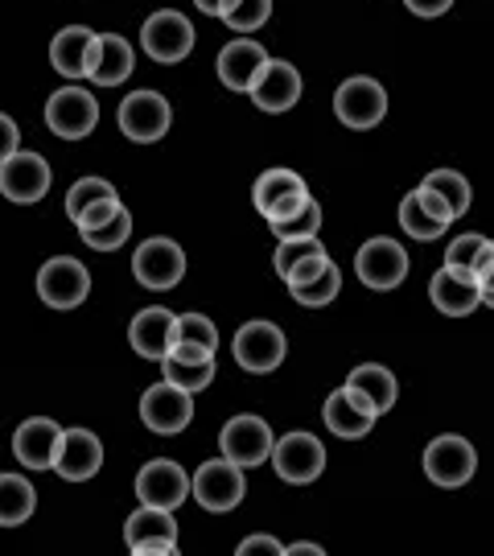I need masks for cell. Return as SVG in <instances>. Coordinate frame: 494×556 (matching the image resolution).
I'll return each instance as SVG.
<instances>
[{
  "instance_id": "f35d334b",
  "label": "cell",
  "mask_w": 494,
  "mask_h": 556,
  "mask_svg": "<svg viewBox=\"0 0 494 556\" xmlns=\"http://www.w3.org/2000/svg\"><path fill=\"white\" fill-rule=\"evenodd\" d=\"M178 338L181 342H198V346H206V351H218V330L206 314H178ZM178 338H174V342H178Z\"/></svg>"
},
{
  "instance_id": "7402d4cb",
  "label": "cell",
  "mask_w": 494,
  "mask_h": 556,
  "mask_svg": "<svg viewBox=\"0 0 494 556\" xmlns=\"http://www.w3.org/2000/svg\"><path fill=\"white\" fill-rule=\"evenodd\" d=\"M103 466V445L91 429H62L59 454H54V470H59L66 482H87V478L99 475Z\"/></svg>"
},
{
  "instance_id": "4dcf8cb0",
  "label": "cell",
  "mask_w": 494,
  "mask_h": 556,
  "mask_svg": "<svg viewBox=\"0 0 494 556\" xmlns=\"http://www.w3.org/2000/svg\"><path fill=\"white\" fill-rule=\"evenodd\" d=\"M445 227H449V223L436 219L433 211L420 202V190H413L408 199L400 202V231H408L413 239H425V243H429V239H436Z\"/></svg>"
},
{
  "instance_id": "ba28073f",
  "label": "cell",
  "mask_w": 494,
  "mask_h": 556,
  "mask_svg": "<svg viewBox=\"0 0 494 556\" xmlns=\"http://www.w3.org/2000/svg\"><path fill=\"white\" fill-rule=\"evenodd\" d=\"M355 273L367 289L388 293V289L404 285V277H408V252L388 236L367 239V243L355 252Z\"/></svg>"
},
{
  "instance_id": "1f68e13d",
  "label": "cell",
  "mask_w": 494,
  "mask_h": 556,
  "mask_svg": "<svg viewBox=\"0 0 494 556\" xmlns=\"http://www.w3.org/2000/svg\"><path fill=\"white\" fill-rule=\"evenodd\" d=\"M79 236H83V243L96 248V252H116V248H124L128 236H132V211L119 202V211L112 215V219L91 227V231H79Z\"/></svg>"
},
{
  "instance_id": "bcb514c9",
  "label": "cell",
  "mask_w": 494,
  "mask_h": 556,
  "mask_svg": "<svg viewBox=\"0 0 494 556\" xmlns=\"http://www.w3.org/2000/svg\"><path fill=\"white\" fill-rule=\"evenodd\" d=\"M194 4L202 9V13H206V17H223V13H227L236 0H194Z\"/></svg>"
},
{
  "instance_id": "74e56055",
  "label": "cell",
  "mask_w": 494,
  "mask_h": 556,
  "mask_svg": "<svg viewBox=\"0 0 494 556\" xmlns=\"http://www.w3.org/2000/svg\"><path fill=\"white\" fill-rule=\"evenodd\" d=\"M268 227L277 231V239L317 236V231H321V206H317L314 199H305V206H301L296 215H289V219H277V223H268Z\"/></svg>"
},
{
  "instance_id": "5b68a950",
  "label": "cell",
  "mask_w": 494,
  "mask_h": 556,
  "mask_svg": "<svg viewBox=\"0 0 494 556\" xmlns=\"http://www.w3.org/2000/svg\"><path fill=\"white\" fill-rule=\"evenodd\" d=\"M119 132L128 140H137V144H153L169 132V124H174V108L169 100L161 96V91H132L128 100L119 103Z\"/></svg>"
},
{
  "instance_id": "44dd1931",
  "label": "cell",
  "mask_w": 494,
  "mask_h": 556,
  "mask_svg": "<svg viewBox=\"0 0 494 556\" xmlns=\"http://www.w3.org/2000/svg\"><path fill=\"white\" fill-rule=\"evenodd\" d=\"M268 54H264V46L252 38H236L227 41L223 50H218V79L223 87H231V91H252L256 79L264 75V66H268Z\"/></svg>"
},
{
  "instance_id": "e575fe53",
  "label": "cell",
  "mask_w": 494,
  "mask_h": 556,
  "mask_svg": "<svg viewBox=\"0 0 494 556\" xmlns=\"http://www.w3.org/2000/svg\"><path fill=\"white\" fill-rule=\"evenodd\" d=\"M268 17H273V0H236L218 21L227 29H236V34H256V29L268 25Z\"/></svg>"
},
{
  "instance_id": "7a4b0ae2",
  "label": "cell",
  "mask_w": 494,
  "mask_h": 556,
  "mask_svg": "<svg viewBox=\"0 0 494 556\" xmlns=\"http://www.w3.org/2000/svg\"><path fill=\"white\" fill-rule=\"evenodd\" d=\"M140 46H144L149 59L165 62V66L190 59V50H194V25L178 9H161V13H153V17L144 21Z\"/></svg>"
},
{
  "instance_id": "2e32d148",
  "label": "cell",
  "mask_w": 494,
  "mask_h": 556,
  "mask_svg": "<svg viewBox=\"0 0 494 556\" xmlns=\"http://www.w3.org/2000/svg\"><path fill=\"white\" fill-rule=\"evenodd\" d=\"M305 199H309V190H305L301 174H293V169H264L256 186H252V202H256V211L268 223L296 215L305 206Z\"/></svg>"
},
{
  "instance_id": "83f0119b",
  "label": "cell",
  "mask_w": 494,
  "mask_h": 556,
  "mask_svg": "<svg viewBox=\"0 0 494 556\" xmlns=\"http://www.w3.org/2000/svg\"><path fill=\"white\" fill-rule=\"evenodd\" d=\"M38 511V491L21 475H0V528H21Z\"/></svg>"
},
{
  "instance_id": "b9f144b4",
  "label": "cell",
  "mask_w": 494,
  "mask_h": 556,
  "mask_svg": "<svg viewBox=\"0 0 494 556\" xmlns=\"http://www.w3.org/2000/svg\"><path fill=\"white\" fill-rule=\"evenodd\" d=\"M252 553L280 556V553H284V544H280V540H273V536H248L243 544H239V556H252Z\"/></svg>"
},
{
  "instance_id": "5bb4252c",
  "label": "cell",
  "mask_w": 494,
  "mask_h": 556,
  "mask_svg": "<svg viewBox=\"0 0 494 556\" xmlns=\"http://www.w3.org/2000/svg\"><path fill=\"white\" fill-rule=\"evenodd\" d=\"M137 498L149 507H165V511H178L181 503L190 498V475L181 470L174 457H153L144 462L137 475Z\"/></svg>"
},
{
  "instance_id": "7dc6e473",
  "label": "cell",
  "mask_w": 494,
  "mask_h": 556,
  "mask_svg": "<svg viewBox=\"0 0 494 556\" xmlns=\"http://www.w3.org/2000/svg\"><path fill=\"white\" fill-rule=\"evenodd\" d=\"M284 553L289 556H321L326 548H321V544H305V540H296V544H284Z\"/></svg>"
},
{
  "instance_id": "4fadbf2b",
  "label": "cell",
  "mask_w": 494,
  "mask_h": 556,
  "mask_svg": "<svg viewBox=\"0 0 494 556\" xmlns=\"http://www.w3.org/2000/svg\"><path fill=\"white\" fill-rule=\"evenodd\" d=\"M46 124L62 140H83L99 124V100L83 87H62L46 103Z\"/></svg>"
},
{
  "instance_id": "30bf717a",
  "label": "cell",
  "mask_w": 494,
  "mask_h": 556,
  "mask_svg": "<svg viewBox=\"0 0 494 556\" xmlns=\"http://www.w3.org/2000/svg\"><path fill=\"white\" fill-rule=\"evenodd\" d=\"M474 470L478 454L466 438L445 433V438L429 441V450H425V475H429V482L445 486V491H457V486H466L474 478Z\"/></svg>"
},
{
  "instance_id": "d6986e66",
  "label": "cell",
  "mask_w": 494,
  "mask_h": 556,
  "mask_svg": "<svg viewBox=\"0 0 494 556\" xmlns=\"http://www.w3.org/2000/svg\"><path fill=\"white\" fill-rule=\"evenodd\" d=\"M174 338H178V314H169L165 305H149V309H140L132 326H128V342H132V351L140 358H161L174 351Z\"/></svg>"
},
{
  "instance_id": "3957f363",
  "label": "cell",
  "mask_w": 494,
  "mask_h": 556,
  "mask_svg": "<svg viewBox=\"0 0 494 556\" xmlns=\"http://www.w3.org/2000/svg\"><path fill=\"white\" fill-rule=\"evenodd\" d=\"M91 293V273L75 256H54L38 268V298L50 309H79Z\"/></svg>"
},
{
  "instance_id": "ee69618b",
  "label": "cell",
  "mask_w": 494,
  "mask_h": 556,
  "mask_svg": "<svg viewBox=\"0 0 494 556\" xmlns=\"http://www.w3.org/2000/svg\"><path fill=\"white\" fill-rule=\"evenodd\" d=\"M416 190H420V202H425V206H429V211H433L436 219L454 223V211H449V206H445V199H441V194H433V190H429V186H416Z\"/></svg>"
},
{
  "instance_id": "d4e9b609",
  "label": "cell",
  "mask_w": 494,
  "mask_h": 556,
  "mask_svg": "<svg viewBox=\"0 0 494 556\" xmlns=\"http://www.w3.org/2000/svg\"><path fill=\"white\" fill-rule=\"evenodd\" d=\"M429 298H433V305L445 314V318H470L478 305H482L478 280L457 277V273H449L445 264H441V268L433 273V280H429Z\"/></svg>"
},
{
  "instance_id": "f546056e",
  "label": "cell",
  "mask_w": 494,
  "mask_h": 556,
  "mask_svg": "<svg viewBox=\"0 0 494 556\" xmlns=\"http://www.w3.org/2000/svg\"><path fill=\"white\" fill-rule=\"evenodd\" d=\"M161 371H165V379H169V383H178L181 392L198 396V392H202V388H211V379H215V358H202V363H194V358L165 355V358H161Z\"/></svg>"
},
{
  "instance_id": "f6af8a7d",
  "label": "cell",
  "mask_w": 494,
  "mask_h": 556,
  "mask_svg": "<svg viewBox=\"0 0 494 556\" xmlns=\"http://www.w3.org/2000/svg\"><path fill=\"white\" fill-rule=\"evenodd\" d=\"M478 293H482V305H491L494 309V264L478 277Z\"/></svg>"
},
{
  "instance_id": "7bdbcfd3",
  "label": "cell",
  "mask_w": 494,
  "mask_h": 556,
  "mask_svg": "<svg viewBox=\"0 0 494 556\" xmlns=\"http://www.w3.org/2000/svg\"><path fill=\"white\" fill-rule=\"evenodd\" d=\"M404 4L413 9L416 17H441V13H449L454 0H404Z\"/></svg>"
},
{
  "instance_id": "60d3db41",
  "label": "cell",
  "mask_w": 494,
  "mask_h": 556,
  "mask_svg": "<svg viewBox=\"0 0 494 556\" xmlns=\"http://www.w3.org/2000/svg\"><path fill=\"white\" fill-rule=\"evenodd\" d=\"M17 149H21L17 124H13V116H4V112H0V161H9Z\"/></svg>"
},
{
  "instance_id": "ac0fdd59",
  "label": "cell",
  "mask_w": 494,
  "mask_h": 556,
  "mask_svg": "<svg viewBox=\"0 0 494 556\" xmlns=\"http://www.w3.org/2000/svg\"><path fill=\"white\" fill-rule=\"evenodd\" d=\"M301 91H305V83H301V71H296L293 62L273 59L268 66H264V75H259L256 87H252L248 96H252V103H256L259 112H268V116H280V112L296 108Z\"/></svg>"
},
{
  "instance_id": "9a60e30c",
  "label": "cell",
  "mask_w": 494,
  "mask_h": 556,
  "mask_svg": "<svg viewBox=\"0 0 494 556\" xmlns=\"http://www.w3.org/2000/svg\"><path fill=\"white\" fill-rule=\"evenodd\" d=\"M334 116L346 128H376L379 119L388 116V91H383V83L367 79V75L346 79L334 96Z\"/></svg>"
},
{
  "instance_id": "cb8c5ba5",
  "label": "cell",
  "mask_w": 494,
  "mask_h": 556,
  "mask_svg": "<svg viewBox=\"0 0 494 556\" xmlns=\"http://www.w3.org/2000/svg\"><path fill=\"white\" fill-rule=\"evenodd\" d=\"M132 66H137V54H132L128 38L99 34L96 46H91V62H87V79L96 83V87H119L132 75Z\"/></svg>"
},
{
  "instance_id": "d6a6232c",
  "label": "cell",
  "mask_w": 494,
  "mask_h": 556,
  "mask_svg": "<svg viewBox=\"0 0 494 556\" xmlns=\"http://www.w3.org/2000/svg\"><path fill=\"white\" fill-rule=\"evenodd\" d=\"M103 199H119L116 194V186L112 181H103V178H79L71 190H66V219L71 223H79L91 206H99Z\"/></svg>"
},
{
  "instance_id": "8992f818",
  "label": "cell",
  "mask_w": 494,
  "mask_h": 556,
  "mask_svg": "<svg viewBox=\"0 0 494 556\" xmlns=\"http://www.w3.org/2000/svg\"><path fill=\"white\" fill-rule=\"evenodd\" d=\"M124 544L137 556H178V523H174V511L140 503V511H132L128 523H124Z\"/></svg>"
},
{
  "instance_id": "277c9868",
  "label": "cell",
  "mask_w": 494,
  "mask_h": 556,
  "mask_svg": "<svg viewBox=\"0 0 494 556\" xmlns=\"http://www.w3.org/2000/svg\"><path fill=\"white\" fill-rule=\"evenodd\" d=\"M231 351H236V363L243 367V371L268 376V371H277L280 363H284L289 342H284V334H280V326L256 318V321H243V326H239Z\"/></svg>"
},
{
  "instance_id": "7c38bea8",
  "label": "cell",
  "mask_w": 494,
  "mask_h": 556,
  "mask_svg": "<svg viewBox=\"0 0 494 556\" xmlns=\"http://www.w3.org/2000/svg\"><path fill=\"white\" fill-rule=\"evenodd\" d=\"M50 181H54V174H50L46 157H38V153L17 149L9 161H0V194L9 202H17V206H34V202L46 199Z\"/></svg>"
},
{
  "instance_id": "ab89813d",
  "label": "cell",
  "mask_w": 494,
  "mask_h": 556,
  "mask_svg": "<svg viewBox=\"0 0 494 556\" xmlns=\"http://www.w3.org/2000/svg\"><path fill=\"white\" fill-rule=\"evenodd\" d=\"M116 211H119V199H103L99 206H91V211H87V215H83V219L75 223V227H79V231H91V227H99V223L112 219Z\"/></svg>"
},
{
  "instance_id": "52a82bcc",
  "label": "cell",
  "mask_w": 494,
  "mask_h": 556,
  "mask_svg": "<svg viewBox=\"0 0 494 556\" xmlns=\"http://www.w3.org/2000/svg\"><path fill=\"white\" fill-rule=\"evenodd\" d=\"M140 420L149 425V433L174 438V433H181V429L194 420V396L181 392L178 383L161 379V383H153V388L140 396Z\"/></svg>"
},
{
  "instance_id": "836d02e7",
  "label": "cell",
  "mask_w": 494,
  "mask_h": 556,
  "mask_svg": "<svg viewBox=\"0 0 494 556\" xmlns=\"http://www.w3.org/2000/svg\"><path fill=\"white\" fill-rule=\"evenodd\" d=\"M420 186H429L433 194H441V199H445V206L454 211V219H461V215L470 211V181L461 178L457 169H433V174L420 181Z\"/></svg>"
},
{
  "instance_id": "8d00e7d4",
  "label": "cell",
  "mask_w": 494,
  "mask_h": 556,
  "mask_svg": "<svg viewBox=\"0 0 494 556\" xmlns=\"http://www.w3.org/2000/svg\"><path fill=\"white\" fill-rule=\"evenodd\" d=\"M486 248V236H461L449 243V252H445V268L457 273V277H470L474 280V268H478V252Z\"/></svg>"
},
{
  "instance_id": "484cf974",
  "label": "cell",
  "mask_w": 494,
  "mask_h": 556,
  "mask_svg": "<svg viewBox=\"0 0 494 556\" xmlns=\"http://www.w3.org/2000/svg\"><path fill=\"white\" fill-rule=\"evenodd\" d=\"M96 29L87 25H66L50 41V62L62 79H87V62H91V46H96Z\"/></svg>"
},
{
  "instance_id": "ffe728a7",
  "label": "cell",
  "mask_w": 494,
  "mask_h": 556,
  "mask_svg": "<svg viewBox=\"0 0 494 556\" xmlns=\"http://www.w3.org/2000/svg\"><path fill=\"white\" fill-rule=\"evenodd\" d=\"M62 425L50 417H29L21 420V429L13 433V454L25 470H54V454H59Z\"/></svg>"
},
{
  "instance_id": "603a6c76",
  "label": "cell",
  "mask_w": 494,
  "mask_h": 556,
  "mask_svg": "<svg viewBox=\"0 0 494 556\" xmlns=\"http://www.w3.org/2000/svg\"><path fill=\"white\" fill-rule=\"evenodd\" d=\"M321 420H326V429H330L334 438H346V441L367 438V433L376 429V413H371V404L358 396V392H351V388H338L334 396L326 400Z\"/></svg>"
},
{
  "instance_id": "d590c367",
  "label": "cell",
  "mask_w": 494,
  "mask_h": 556,
  "mask_svg": "<svg viewBox=\"0 0 494 556\" xmlns=\"http://www.w3.org/2000/svg\"><path fill=\"white\" fill-rule=\"evenodd\" d=\"M326 252V243L317 236H293V239H280L277 243V273L280 277H289L301 260L309 256H321Z\"/></svg>"
},
{
  "instance_id": "4316f807",
  "label": "cell",
  "mask_w": 494,
  "mask_h": 556,
  "mask_svg": "<svg viewBox=\"0 0 494 556\" xmlns=\"http://www.w3.org/2000/svg\"><path fill=\"white\" fill-rule=\"evenodd\" d=\"M346 388L367 400L376 417H383L388 408H395V396H400V383H395V376L383 363H363V367H355L351 379H346Z\"/></svg>"
},
{
  "instance_id": "e0dca14e",
  "label": "cell",
  "mask_w": 494,
  "mask_h": 556,
  "mask_svg": "<svg viewBox=\"0 0 494 556\" xmlns=\"http://www.w3.org/2000/svg\"><path fill=\"white\" fill-rule=\"evenodd\" d=\"M273 466H277V475L284 482H293V486H305V482H314L321 470H326V445L314 438V433H289V438H280L273 445V457H268Z\"/></svg>"
},
{
  "instance_id": "f1b7e54d",
  "label": "cell",
  "mask_w": 494,
  "mask_h": 556,
  "mask_svg": "<svg viewBox=\"0 0 494 556\" xmlns=\"http://www.w3.org/2000/svg\"><path fill=\"white\" fill-rule=\"evenodd\" d=\"M289 293H293L296 305H309V309H317V305H330V301L342 293V273H338L334 260H326L314 277L289 280Z\"/></svg>"
},
{
  "instance_id": "6da1fadb",
  "label": "cell",
  "mask_w": 494,
  "mask_h": 556,
  "mask_svg": "<svg viewBox=\"0 0 494 556\" xmlns=\"http://www.w3.org/2000/svg\"><path fill=\"white\" fill-rule=\"evenodd\" d=\"M190 495L206 507V511H236L243 495H248V478L243 466H236L231 457H215V462H202L194 475H190Z\"/></svg>"
},
{
  "instance_id": "9c48e42d",
  "label": "cell",
  "mask_w": 494,
  "mask_h": 556,
  "mask_svg": "<svg viewBox=\"0 0 494 556\" xmlns=\"http://www.w3.org/2000/svg\"><path fill=\"white\" fill-rule=\"evenodd\" d=\"M273 425L264 417H252V413H243V417H231L223 425V433H218V450L223 457H231L236 466H264L268 457H273Z\"/></svg>"
},
{
  "instance_id": "8fae6325",
  "label": "cell",
  "mask_w": 494,
  "mask_h": 556,
  "mask_svg": "<svg viewBox=\"0 0 494 556\" xmlns=\"http://www.w3.org/2000/svg\"><path fill=\"white\" fill-rule=\"evenodd\" d=\"M132 277L144 289L165 293V289H174L186 277V252H181L174 239H161V236L144 239L137 248V256H132Z\"/></svg>"
}]
</instances>
